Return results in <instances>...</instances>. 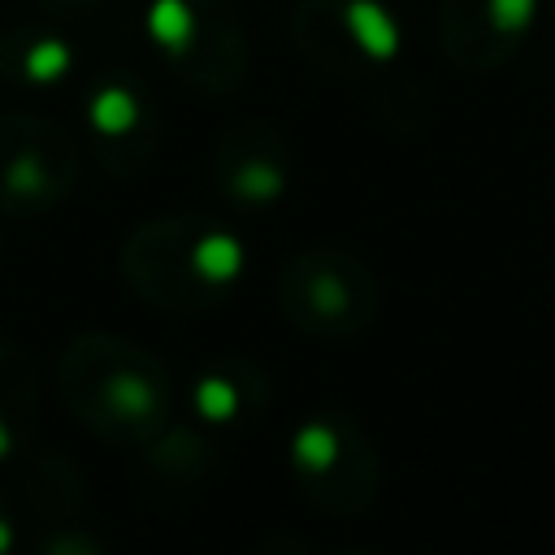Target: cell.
Instances as JSON below:
<instances>
[{"mask_svg": "<svg viewBox=\"0 0 555 555\" xmlns=\"http://www.w3.org/2000/svg\"><path fill=\"white\" fill-rule=\"evenodd\" d=\"M69 412L113 447H147L165 434L173 390L160 360L113 334H82L61 356Z\"/></svg>", "mask_w": 555, "mask_h": 555, "instance_id": "6da1fadb", "label": "cell"}, {"mask_svg": "<svg viewBox=\"0 0 555 555\" xmlns=\"http://www.w3.org/2000/svg\"><path fill=\"white\" fill-rule=\"evenodd\" d=\"M121 273L160 312H208L243 273V243L204 212H173L126 238Z\"/></svg>", "mask_w": 555, "mask_h": 555, "instance_id": "7a4b0ae2", "label": "cell"}, {"mask_svg": "<svg viewBox=\"0 0 555 555\" xmlns=\"http://www.w3.org/2000/svg\"><path fill=\"white\" fill-rule=\"evenodd\" d=\"M273 295L282 317L312 338H356L382 312L377 273L356 251L334 243L295 251L278 273Z\"/></svg>", "mask_w": 555, "mask_h": 555, "instance_id": "3957f363", "label": "cell"}, {"mask_svg": "<svg viewBox=\"0 0 555 555\" xmlns=\"http://www.w3.org/2000/svg\"><path fill=\"white\" fill-rule=\"evenodd\" d=\"M143 22L182 82L217 95L243 82L247 39L230 0H152Z\"/></svg>", "mask_w": 555, "mask_h": 555, "instance_id": "277c9868", "label": "cell"}, {"mask_svg": "<svg viewBox=\"0 0 555 555\" xmlns=\"http://www.w3.org/2000/svg\"><path fill=\"white\" fill-rule=\"evenodd\" d=\"M291 468L304 499L330 516L364 512L382 486V464L373 442L343 412H317L295 429Z\"/></svg>", "mask_w": 555, "mask_h": 555, "instance_id": "5b68a950", "label": "cell"}, {"mask_svg": "<svg viewBox=\"0 0 555 555\" xmlns=\"http://www.w3.org/2000/svg\"><path fill=\"white\" fill-rule=\"evenodd\" d=\"M291 35L317 69L338 78L382 74L403 48V26L382 0H299Z\"/></svg>", "mask_w": 555, "mask_h": 555, "instance_id": "8992f818", "label": "cell"}, {"mask_svg": "<svg viewBox=\"0 0 555 555\" xmlns=\"http://www.w3.org/2000/svg\"><path fill=\"white\" fill-rule=\"evenodd\" d=\"M78 182L74 134L35 113H0V212L56 208Z\"/></svg>", "mask_w": 555, "mask_h": 555, "instance_id": "52a82bcc", "label": "cell"}, {"mask_svg": "<svg viewBox=\"0 0 555 555\" xmlns=\"http://www.w3.org/2000/svg\"><path fill=\"white\" fill-rule=\"evenodd\" d=\"M542 0H442L438 48L460 74L503 69L538 30Z\"/></svg>", "mask_w": 555, "mask_h": 555, "instance_id": "ba28073f", "label": "cell"}, {"mask_svg": "<svg viewBox=\"0 0 555 555\" xmlns=\"http://www.w3.org/2000/svg\"><path fill=\"white\" fill-rule=\"evenodd\" d=\"M87 126L100 165H108L121 178L143 169L156 152V104L147 87L126 69H108L104 78H95L87 95Z\"/></svg>", "mask_w": 555, "mask_h": 555, "instance_id": "9c48e42d", "label": "cell"}, {"mask_svg": "<svg viewBox=\"0 0 555 555\" xmlns=\"http://www.w3.org/2000/svg\"><path fill=\"white\" fill-rule=\"evenodd\" d=\"M212 178L238 208H269L291 178L286 134L269 121H238L212 147Z\"/></svg>", "mask_w": 555, "mask_h": 555, "instance_id": "30bf717a", "label": "cell"}, {"mask_svg": "<svg viewBox=\"0 0 555 555\" xmlns=\"http://www.w3.org/2000/svg\"><path fill=\"white\" fill-rule=\"evenodd\" d=\"M74 69V48L56 30H9L0 39V74L22 87L61 82Z\"/></svg>", "mask_w": 555, "mask_h": 555, "instance_id": "8fae6325", "label": "cell"}, {"mask_svg": "<svg viewBox=\"0 0 555 555\" xmlns=\"http://www.w3.org/2000/svg\"><path fill=\"white\" fill-rule=\"evenodd\" d=\"M264 377L251 364H225V369H204L195 382V412L208 425H230L243 421L247 412L260 408L264 399Z\"/></svg>", "mask_w": 555, "mask_h": 555, "instance_id": "7c38bea8", "label": "cell"}, {"mask_svg": "<svg viewBox=\"0 0 555 555\" xmlns=\"http://www.w3.org/2000/svg\"><path fill=\"white\" fill-rule=\"evenodd\" d=\"M30 373H26V360L0 343V460L17 451V438H22V421L30 416Z\"/></svg>", "mask_w": 555, "mask_h": 555, "instance_id": "4fadbf2b", "label": "cell"}, {"mask_svg": "<svg viewBox=\"0 0 555 555\" xmlns=\"http://www.w3.org/2000/svg\"><path fill=\"white\" fill-rule=\"evenodd\" d=\"M13 546V520H9V512L0 507V551H9Z\"/></svg>", "mask_w": 555, "mask_h": 555, "instance_id": "5bb4252c", "label": "cell"}, {"mask_svg": "<svg viewBox=\"0 0 555 555\" xmlns=\"http://www.w3.org/2000/svg\"><path fill=\"white\" fill-rule=\"evenodd\" d=\"M546 4H551V13H555V0H546Z\"/></svg>", "mask_w": 555, "mask_h": 555, "instance_id": "9a60e30c", "label": "cell"}]
</instances>
